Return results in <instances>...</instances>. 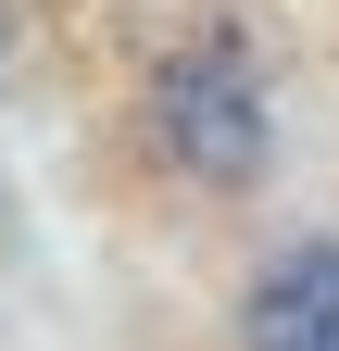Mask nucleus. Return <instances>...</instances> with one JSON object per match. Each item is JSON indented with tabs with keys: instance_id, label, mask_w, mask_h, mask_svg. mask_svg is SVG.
I'll list each match as a JSON object with an SVG mask.
<instances>
[{
	"instance_id": "nucleus-1",
	"label": "nucleus",
	"mask_w": 339,
	"mask_h": 351,
	"mask_svg": "<svg viewBox=\"0 0 339 351\" xmlns=\"http://www.w3.org/2000/svg\"><path fill=\"white\" fill-rule=\"evenodd\" d=\"M251 351H339V239L289 251L251 301Z\"/></svg>"
}]
</instances>
